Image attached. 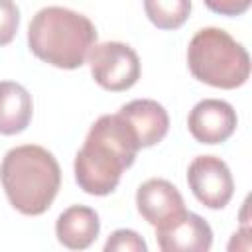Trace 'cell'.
Returning <instances> with one entry per match:
<instances>
[{
	"mask_svg": "<svg viewBox=\"0 0 252 252\" xmlns=\"http://www.w3.org/2000/svg\"><path fill=\"white\" fill-rule=\"evenodd\" d=\"M138 138L124 116L102 114L91 126L83 148L75 156V179L89 195L112 193L138 154Z\"/></svg>",
	"mask_w": 252,
	"mask_h": 252,
	"instance_id": "6da1fadb",
	"label": "cell"
},
{
	"mask_svg": "<svg viewBox=\"0 0 252 252\" xmlns=\"http://www.w3.org/2000/svg\"><path fill=\"white\" fill-rule=\"evenodd\" d=\"M0 181L10 205L22 215H43L61 185V169L51 152L26 144L8 150L0 163Z\"/></svg>",
	"mask_w": 252,
	"mask_h": 252,
	"instance_id": "7a4b0ae2",
	"label": "cell"
},
{
	"mask_svg": "<svg viewBox=\"0 0 252 252\" xmlns=\"http://www.w3.org/2000/svg\"><path fill=\"white\" fill-rule=\"evenodd\" d=\"M94 41V24L85 14L63 6L41 8L28 28V45L32 53L59 69L81 67Z\"/></svg>",
	"mask_w": 252,
	"mask_h": 252,
	"instance_id": "3957f363",
	"label": "cell"
},
{
	"mask_svg": "<svg viewBox=\"0 0 252 252\" xmlns=\"http://www.w3.org/2000/svg\"><path fill=\"white\" fill-rule=\"evenodd\" d=\"M187 65L197 81L217 89L242 87L250 77L248 51L220 28H203L191 37Z\"/></svg>",
	"mask_w": 252,
	"mask_h": 252,
	"instance_id": "277c9868",
	"label": "cell"
},
{
	"mask_svg": "<svg viewBox=\"0 0 252 252\" xmlns=\"http://www.w3.org/2000/svg\"><path fill=\"white\" fill-rule=\"evenodd\" d=\"M87 59L93 79L106 91H128L140 79V57L128 43L104 41L93 45Z\"/></svg>",
	"mask_w": 252,
	"mask_h": 252,
	"instance_id": "5b68a950",
	"label": "cell"
},
{
	"mask_svg": "<svg viewBox=\"0 0 252 252\" xmlns=\"http://www.w3.org/2000/svg\"><path fill=\"white\" fill-rule=\"evenodd\" d=\"M187 183L197 201L209 209L226 207L234 193L232 173L217 156H197L187 167Z\"/></svg>",
	"mask_w": 252,
	"mask_h": 252,
	"instance_id": "8992f818",
	"label": "cell"
},
{
	"mask_svg": "<svg viewBox=\"0 0 252 252\" xmlns=\"http://www.w3.org/2000/svg\"><path fill=\"white\" fill-rule=\"evenodd\" d=\"M156 240L163 252H207L213 246V230L203 217L185 209L156 226Z\"/></svg>",
	"mask_w": 252,
	"mask_h": 252,
	"instance_id": "52a82bcc",
	"label": "cell"
},
{
	"mask_svg": "<svg viewBox=\"0 0 252 252\" xmlns=\"http://www.w3.org/2000/svg\"><path fill=\"white\" fill-rule=\"evenodd\" d=\"M238 118L230 102L220 98H203L199 100L189 116L187 128L191 136L201 144H220L226 142L236 130Z\"/></svg>",
	"mask_w": 252,
	"mask_h": 252,
	"instance_id": "ba28073f",
	"label": "cell"
},
{
	"mask_svg": "<svg viewBox=\"0 0 252 252\" xmlns=\"http://www.w3.org/2000/svg\"><path fill=\"white\" fill-rule=\"evenodd\" d=\"M136 207L144 220H148L154 228L167 222L185 211V203L181 193L167 179H148L136 191Z\"/></svg>",
	"mask_w": 252,
	"mask_h": 252,
	"instance_id": "9c48e42d",
	"label": "cell"
},
{
	"mask_svg": "<svg viewBox=\"0 0 252 252\" xmlns=\"http://www.w3.org/2000/svg\"><path fill=\"white\" fill-rule=\"evenodd\" d=\"M118 114L124 116L132 126L140 148H152L159 144L169 130L167 110L158 100L152 98L130 100L118 110Z\"/></svg>",
	"mask_w": 252,
	"mask_h": 252,
	"instance_id": "30bf717a",
	"label": "cell"
},
{
	"mask_svg": "<svg viewBox=\"0 0 252 252\" xmlns=\"http://www.w3.org/2000/svg\"><path fill=\"white\" fill-rule=\"evenodd\" d=\"M100 232V220L94 209L85 205H73L65 209L55 222L57 240L71 250L89 248Z\"/></svg>",
	"mask_w": 252,
	"mask_h": 252,
	"instance_id": "8fae6325",
	"label": "cell"
},
{
	"mask_svg": "<svg viewBox=\"0 0 252 252\" xmlns=\"http://www.w3.org/2000/svg\"><path fill=\"white\" fill-rule=\"evenodd\" d=\"M32 114V94L20 83L0 81V134L14 136L24 132Z\"/></svg>",
	"mask_w": 252,
	"mask_h": 252,
	"instance_id": "7c38bea8",
	"label": "cell"
},
{
	"mask_svg": "<svg viewBox=\"0 0 252 252\" xmlns=\"http://www.w3.org/2000/svg\"><path fill=\"white\" fill-rule=\"evenodd\" d=\"M144 10L156 28L177 30L191 14V0H144Z\"/></svg>",
	"mask_w": 252,
	"mask_h": 252,
	"instance_id": "4fadbf2b",
	"label": "cell"
},
{
	"mask_svg": "<svg viewBox=\"0 0 252 252\" xmlns=\"http://www.w3.org/2000/svg\"><path fill=\"white\" fill-rule=\"evenodd\" d=\"M148 244L146 240L130 228H118L114 230L106 244H104V252H146Z\"/></svg>",
	"mask_w": 252,
	"mask_h": 252,
	"instance_id": "5bb4252c",
	"label": "cell"
},
{
	"mask_svg": "<svg viewBox=\"0 0 252 252\" xmlns=\"http://www.w3.org/2000/svg\"><path fill=\"white\" fill-rule=\"evenodd\" d=\"M20 28V10L14 0H0V45L14 39Z\"/></svg>",
	"mask_w": 252,
	"mask_h": 252,
	"instance_id": "9a60e30c",
	"label": "cell"
},
{
	"mask_svg": "<svg viewBox=\"0 0 252 252\" xmlns=\"http://www.w3.org/2000/svg\"><path fill=\"white\" fill-rule=\"evenodd\" d=\"M203 2L211 12L220 16H240L252 4V0H203Z\"/></svg>",
	"mask_w": 252,
	"mask_h": 252,
	"instance_id": "2e32d148",
	"label": "cell"
}]
</instances>
